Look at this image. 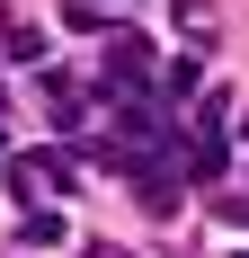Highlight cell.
I'll return each instance as SVG.
<instances>
[{"label":"cell","mask_w":249,"mask_h":258,"mask_svg":"<svg viewBox=\"0 0 249 258\" xmlns=\"http://www.w3.org/2000/svg\"><path fill=\"white\" fill-rule=\"evenodd\" d=\"M9 187H18V196H45V187H72V160H63V152H27L18 169H9Z\"/></svg>","instance_id":"cell-1"},{"label":"cell","mask_w":249,"mask_h":258,"mask_svg":"<svg viewBox=\"0 0 249 258\" xmlns=\"http://www.w3.org/2000/svg\"><path fill=\"white\" fill-rule=\"evenodd\" d=\"M0 134H9V116H0Z\"/></svg>","instance_id":"cell-2"}]
</instances>
